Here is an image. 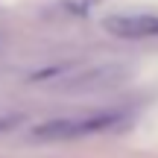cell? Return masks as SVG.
<instances>
[{
  "label": "cell",
  "mask_w": 158,
  "mask_h": 158,
  "mask_svg": "<svg viewBox=\"0 0 158 158\" xmlns=\"http://www.w3.org/2000/svg\"><path fill=\"white\" fill-rule=\"evenodd\" d=\"M15 120H0V129H6V126H12Z\"/></svg>",
  "instance_id": "obj_3"
},
{
  "label": "cell",
  "mask_w": 158,
  "mask_h": 158,
  "mask_svg": "<svg viewBox=\"0 0 158 158\" xmlns=\"http://www.w3.org/2000/svg\"><path fill=\"white\" fill-rule=\"evenodd\" d=\"M120 120L117 111H102V114H82V117H56L32 126V141H73L82 135H94Z\"/></svg>",
  "instance_id": "obj_1"
},
{
  "label": "cell",
  "mask_w": 158,
  "mask_h": 158,
  "mask_svg": "<svg viewBox=\"0 0 158 158\" xmlns=\"http://www.w3.org/2000/svg\"><path fill=\"white\" fill-rule=\"evenodd\" d=\"M106 32L117 35V38H158V15H147V12H132V15H111L102 21Z\"/></svg>",
  "instance_id": "obj_2"
}]
</instances>
